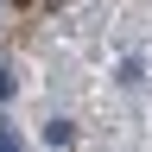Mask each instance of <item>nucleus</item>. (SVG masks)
<instances>
[{
	"instance_id": "f257e3e1",
	"label": "nucleus",
	"mask_w": 152,
	"mask_h": 152,
	"mask_svg": "<svg viewBox=\"0 0 152 152\" xmlns=\"http://www.w3.org/2000/svg\"><path fill=\"white\" fill-rule=\"evenodd\" d=\"M0 152H19V140H13V133H7V127H0Z\"/></svg>"
}]
</instances>
